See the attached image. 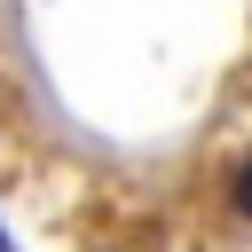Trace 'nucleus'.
I'll list each match as a JSON object with an SVG mask.
<instances>
[{
	"label": "nucleus",
	"mask_w": 252,
	"mask_h": 252,
	"mask_svg": "<svg viewBox=\"0 0 252 252\" xmlns=\"http://www.w3.org/2000/svg\"><path fill=\"white\" fill-rule=\"evenodd\" d=\"M220 197H228V213H236V220H252V150L220 173Z\"/></svg>",
	"instance_id": "nucleus-1"
}]
</instances>
